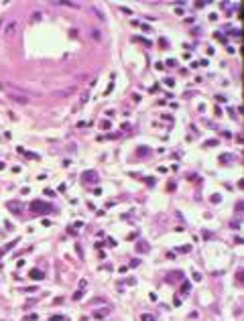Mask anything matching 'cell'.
<instances>
[{
	"label": "cell",
	"mask_w": 244,
	"mask_h": 321,
	"mask_svg": "<svg viewBox=\"0 0 244 321\" xmlns=\"http://www.w3.org/2000/svg\"><path fill=\"white\" fill-rule=\"evenodd\" d=\"M140 321H155V315L147 313V315H142V317H140Z\"/></svg>",
	"instance_id": "4"
},
{
	"label": "cell",
	"mask_w": 244,
	"mask_h": 321,
	"mask_svg": "<svg viewBox=\"0 0 244 321\" xmlns=\"http://www.w3.org/2000/svg\"><path fill=\"white\" fill-rule=\"evenodd\" d=\"M136 248H139V252H147V250H149V246H147V244H142V242H140Z\"/></svg>",
	"instance_id": "5"
},
{
	"label": "cell",
	"mask_w": 244,
	"mask_h": 321,
	"mask_svg": "<svg viewBox=\"0 0 244 321\" xmlns=\"http://www.w3.org/2000/svg\"><path fill=\"white\" fill-rule=\"evenodd\" d=\"M108 313H110V307H106V309H100V311H96V313H94V317H96V319H102V317H106Z\"/></svg>",
	"instance_id": "2"
},
{
	"label": "cell",
	"mask_w": 244,
	"mask_h": 321,
	"mask_svg": "<svg viewBox=\"0 0 244 321\" xmlns=\"http://www.w3.org/2000/svg\"><path fill=\"white\" fill-rule=\"evenodd\" d=\"M12 29H16V24H8V31H6V35H10Z\"/></svg>",
	"instance_id": "7"
},
{
	"label": "cell",
	"mask_w": 244,
	"mask_h": 321,
	"mask_svg": "<svg viewBox=\"0 0 244 321\" xmlns=\"http://www.w3.org/2000/svg\"><path fill=\"white\" fill-rule=\"evenodd\" d=\"M31 276H33V278H37V281H41V278H43V272H41V270H33V272H31Z\"/></svg>",
	"instance_id": "3"
},
{
	"label": "cell",
	"mask_w": 244,
	"mask_h": 321,
	"mask_svg": "<svg viewBox=\"0 0 244 321\" xmlns=\"http://www.w3.org/2000/svg\"><path fill=\"white\" fill-rule=\"evenodd\" d=\"M51 321H65V317H61V315H55V317H51Z\"/></svg>",
	"instance_id": "6"
},
{
	"label": "cell",
	"mask_w": 244,
	"mask_h": 321,
	"mask_svg": "<svg viewBox=\"0 0 244 321\" xmlns=\"http://www.w3.org/2000/svg\"><path fill=\"white\" fill-rule=\"evenodd\" d=\"M53 207L51 205H47V203H43V201H35L33 203V207H31V211L33 214H45V211H51Z\"/></svg>",
	"instance_id": "1"
}]
</instances>
